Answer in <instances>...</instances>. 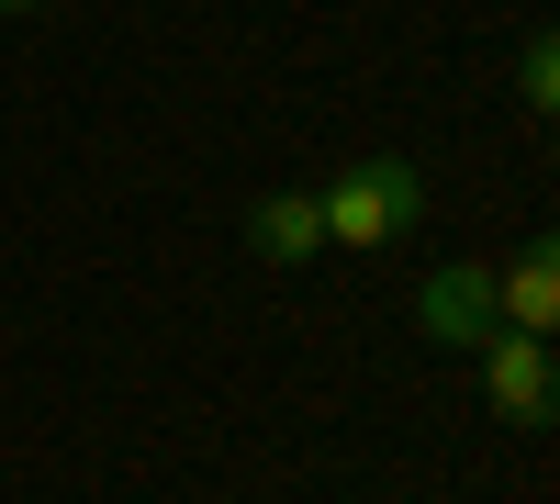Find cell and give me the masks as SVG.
<instances>
[{"mask_svg":"<svg viewBox=\"0 0 560 504\" xmlns=\"http://www.w3.org/2000/svg\"><path fill=\"white\" fill-rule=\"evenodd\" d=\"M516 102L527 113H560V34H527L516 45Z\"/></svg>","mask_w":560,"mask_h":504,"instance_id":"6","label":"cell"},{"mask_svg":"<svg viewBox=\"0 0 560 504\" xmlns=\"http://www.w3.org/2000/svg\"><path fill=\"white\" fill-rule=\"evenodd\" d=\"M415 337L427 348H482L493 337V258H438L415 281Z\"/></svg>","mask_w":560,"mask_h":504,"instance_id":"3","label":"cell"},{"mask_svg":"<svg viewBox=\"0 0 560 504\" xmlns=\"http://www.w3.org/2000/svg\"><path fill=\"white\" fill-rule=\"evenodd\" d=\"M12 12H45V0H0V23H12Z\"/></svg>","mask_w":560,"mask_h":504,"instance_id":"7","label":"cell"},{"mask_svg":"<svg viewBox=\"0 0 560 504\" xmlns=\"http://www.w3.org/2000/svg\"><path fill=\"white\" fill-rule=\"evenodd\" d=\"M314 213H325V247L382 258L393 236H415V213H427V179H415V157H359V168H337V179L314 191Z\"/></svg>","mask_w":560,"mask_h":504,"instance_id":"1","label":"cell"},{"mask_svg":"<svg viewBox=\"0 0 560 504\" xmlns=\"http://www.w3.org/2000/svg\"><path fill=\"white\" fill-rule=\"evenodd\" d=\"M247 258H258V269H314V258H325V213H314V191H269V202L247 213Z\"/></svg>","mask_w":560,"mask_h":504,"instance_id":"5","label":"cell"},{"mask_svg":"<svg viewBox=\"0 0 560 504\" xmlns=\"http://www.w3.org/2000/svg\"><path fill=\"white\" fill-rule=\"evenodd\" d=\"M493 326H516V337H549L560 326V247L549 236H527L516 258L493 269Z\"/></svg>","mask_w":560,"mask_h":504,"instance_id":"4","label":"cell"},{"mask_svg":"<svg viewBox=\"0 0 560 504\" xmlns=\"http://www.w3.org/2000/svg\"><path fill=\"white\" fill-rule=\"evenodd\" d=\"M471 382H482V403H493V426H516V437H538V426L560 415V359H549V337L493 326V337L471 348Z\"/></svg>","mask_w":560,"mask_h":504,"instance_id":"2","label":"cell"}]
</instances>
